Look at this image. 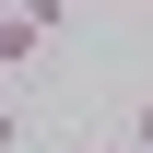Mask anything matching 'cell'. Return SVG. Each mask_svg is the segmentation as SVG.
<instances>
[{"mask_svg": "<svg viewBox=\"0 0 153 153\" xmlns=\"http://www.w3.org/2000/svg\"><path fill=\"white\" fill-rule=\"evenodd\" d=\"M36 47H47V12H0V71H24Z\"/></svg>", "mask_w": 153, "mask_h": 153, "instance_id": "cell-1", "label": "cell"}, {"mask_svg": "<svg viewBox=\"0 0 153 153\" xmlns=\"http://www.w3.org/2000/svg\"><path fill=\"white\" fill-rule=\"evenodd\" d=\"M0 153H24V118H12V106H0Z\"/></svg>", "mask_w": 153, "mask_h": 153, "instance_id": "cell-2", "label": "cell"}, {"mask_svg": "<svg viewBox=\"0 0 153 153\" xmlns=\"http://www.w3.org/2000/svg\"><path fill=\"white\" fill-rule=\"evenodd\" d=\"M130 153H153V106H141V118H130Z\"/></svg>", "mask_w": 153, "mask_h": 153, "instance_id": "cell-3", "label": "cell"}, {"mask_svg": "<svg viewBox=\"0 0 153 153\" xmlns=\"http://www.w3.org/2000/svg\"><path fill=\"white\" fill-rule=\"evenodd\" d=\"M0 106H12V71H0Z\"/></svg>", "mask_w": 153, "mask_h": 153, "instance_id": "cell-4", "label": "cell"}]
</instances>
